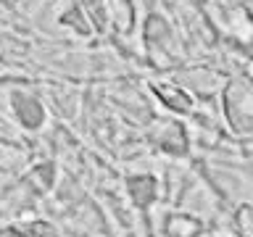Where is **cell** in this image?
Masks as SVG:
<instances>
[{
  "label": "cell",
  "instance_id": "cell-1",
  "mask_svg": "<svg viewBox=\"0 0 253 237\" xmlns=\"http://www.w3.org/2000/svg\"><path fill=\"white\" fill-rule=\"evenodd\" d=\"M221 114L237 137H248L253 124V92L248 77H232L221 90Z\"/></svg>",
  "mask_w": 253,
  "mask_h": 237
},
{
  "label": "cell",
  "instance_id": "cell-2",
  "mask_svg": "<svg viewBox=\"0 0 253 237\" xmlns=\"http://www.w3.org/2000/svg\"><path fill=\"white\" fill-rule=\"evenodd\" d=\"M8 111H11L13 121L24 132H40L47 124V106L35 90L27 87H13L8 90Z\"/></svg>",
  "mask_w": 253,
  "mask_h": 237
},
{
  "label": "cell",
  "instance_id": "cell-3",
  "mask_svg": "<svg viewBox=\"0 0 253 237\" xmlns=\"http://www.w3.org/2000/svg\"><path fill=\"white\" fill-rule=\"evenodd\" d=\"M158 148L169 156H185L187 148H190V134H187V126L182 121H174V118H164V121L156 124L153 129V137Z\"/></svg>",
  "mask_w": 253,
  "mask_h": 237
},
{
  "label": "cell",
  "instance_id": "cell-4",
  "mask_svg": "<svg viewBox=\"0 0 253 237\" xmlns=\"http://www.w3.org/2000/svg\"><path fill=\"white\" fill-rule=\"evenodd\" d=\"M150 90L158 100L164 103V108H169L171 114H193V95H190L182 84L174 82H150Z\"/></svg>",
  "mask_w": 253,
  "mask_h": 237
},
{
  "label": "cell",
  "instance_id": "cell-5",
  "mask_svg": "<svg viewBox=\"0 0 253 237\" xmlns=\"http://www.w3.org/2000/svg\"><path fill=\"white\" fill-rule=\"evenodd\" d=\"M126 193L140 211H145L158 198V179L153 174H132V177H126Z\"/></svg>",
  "mask_w": 253,
  "mask_h": 237
},
{
  "label": "cell",
  "instance_id": "cell-6",
  "mask_svg": "<svg viewBox=\"0 0 253 237\" xmlns=\"http://www.w3.org/2000/svg\"><path fill=\"white\" fill-rule=\"evenodd\" d=\"M58 24L77 37H92L95 35V24L90 21V16H87L82 3H71V5L63 8L58 13Z\"/></svg>",
  "mask_w": 253,
  "mask_h": 237
},
{
  "label": "cell",
  "instance_id": "cell-7",
  "mask_svg": "<svg viewBox=\"0 0 253 237\" xmlns=\"http://www.w3.org/2000/svg\"><path fill=\"white\" fill-rule=\"evenodd\" d=\"M11 237H61V232L45 219H29V221L13 224Z\"/></svg>",
  "mask_w": 253,
  "mask_h": 237
},
{
  "label": "cell",
  "instance_id": "cell-8",
  "mask_svg": "<svg viewBox=\"0 0 253 237\" xmlns=\"http://www.w3.org/2000/svg\"><path fill=\"white\" fill-rule=\"evenodd\" d=\"M21 163H24V150L19 145H8V142L0 140V171L19 169Z\"/></svg>",
  "mask_w": 253,
  "mask_h": 237
}]
</instances>
